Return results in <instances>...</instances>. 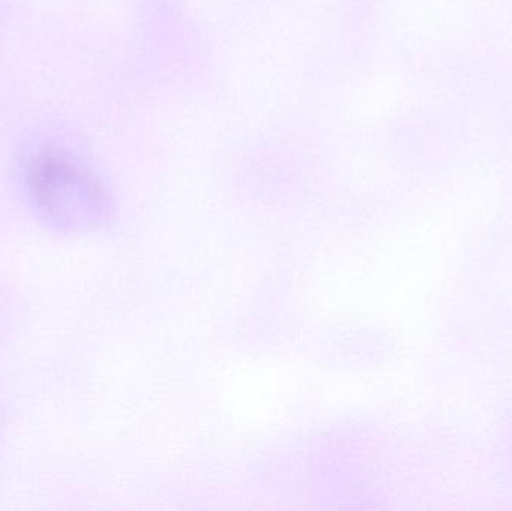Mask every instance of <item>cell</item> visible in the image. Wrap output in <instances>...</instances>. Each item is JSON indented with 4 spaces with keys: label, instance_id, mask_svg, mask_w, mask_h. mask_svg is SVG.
<instances>
[{
    "label": "cell",
    "instance_id": "cell-1",
    "mask_svg": "<svg viewBox=\"0 0 512 511\" xmlns=\"http://www.w3.org/2000/svg\"><path fill=\"white\" fill-rule=\"evenodd\" d=\"M21 176L32 209L57 231L89 230L107 215L104 186L83 162L65 150H38L24 162Z\"/></svg>",
    "mask_w": 512,
    "mask_h": 511
}]
</instances>
